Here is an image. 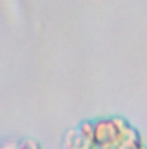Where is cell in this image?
Returning a JSON list of instances; mask_svg holds the SVG:
<instances>
[{
  "label": "cell",
  "mask_w": 147,
  "mask_h": 149,
  "mask_svg": "<svg viewBox=\"0 0 147 149\" xmlns=\"http://www.w3.org/2000/svg\"><path fill=\"white\" fill-rule=\"evenodd\" d=\"M64 148L66 149H85V148H88V144L83 141V137L78 134V130H71L64 137Z\"/></svg>",
  "instance_id": "6da1fadb"
},
{
  "label": "cell",
  "mask_w": 147,
  "mask_h": 149,
  "mask_svg": "<svg viewBox=\"0 0 147 149\" xmlns=\"http://www.w3.org/2000/svg\"><path fill=\"white\" fill-rule=\"evenodd\" d=\"M17 149H42V146L35 139H24L17 144Z\"/></svg>",
  "instance_id": "7a4b0ae2"
},
{
  "label": "cell",
  "mask_w": 147,
  "mask_h": 149,
  "mask_svg": "<svg viewBox=\"0 0 147 149\" xmlns=\"http://www.w3.org/2000/svg\"><path fill=\"white\" fill-rule=\"evenodd\" d=\"M0 149H17V144L16 142H3V144H0Z\"/></svg>",
  "instance_id": "3957f363"
},
{
  "label": "cell",
  "mask_w": 147,
  "mask_h": 149,
  "mask_svg": "<svg viewBox=\"0 0 147 149\" xmlns=\"http://www.w3.org/2000/svg\"><path fill=\"white\" fill-rule=\"evenodd\" d=\"M133 149H147V148L144 146V144H140V146H137V148H133Z\"/></svg>",
  "instance_id": "277c9868"
}]
</instances>
